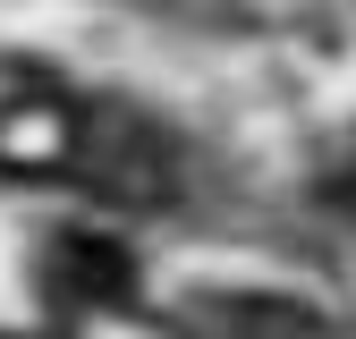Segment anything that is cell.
I'll use <instances>...</instances> for the list:
<instances>
[{"label":"cell","mask_w":356,"mask_h":339,"mask_svg":"<svg viewBox=\"0 0 356 339\" xmlns=\"http://www.w3.org/2000/svg\"><path fill=\"white\" fill-rule=\"evenodd\" d=\"M68 127H76V102L0 110V170L9 179H68Z\"/></svg>","instance_id":"obj_3"},{"label":"cell","mask_w":356,"mask_h":339,"mask_svg":"<svg viewBox=\"0 0 356 339\" xmlns=\"http://www.w3.org/2000/svg\"><path fill=\"white\" fill-rule=\"evenodd\" d=\"M68 179L102 204H127V212H161L178 195V153L170 136L127 110V102H76V127H68Z\"/></svg>","instance_id":"obj_1"},{"label":"cell","mask_w":356,"mask_h":339,"mask_svg":"<svg viewBox=\"0 0 356 339\" xmlns=\"http://www.w3.org/2000/svg\"><path fill=\"white\" fill-rule=\"evenodd\" d=\"M42 288L60 297V306H119V297H136V254H127L119 238H60L51 263H42Z\"/></svg>","instance_id":"obj_2"}]
</instances>
